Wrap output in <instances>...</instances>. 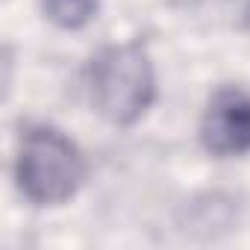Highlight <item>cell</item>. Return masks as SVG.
<instances>
[{
    "label": "cell",
    "mask_w": 250,
    "mask_h": 250,
    "mask_svg": "<svg viewBox=\"0 0 250 250\" xmlns=\"http://www.w3.org/2000/svg\"><path fill=\"white\" fill-rule=\"evenodd\" d=\"M15 177L30 203L59 206L80 191L85 180V162L65 133L47 124H36L21 136Z\"/></svg>",
    "instance_id": "cell-1"
},
{
    "label": "cell",
    "mask_w": 250,
    "mask_h": 250,
    "mask_svg": "<svg viewBox=\"0 0 250 250\" xmlns=\"http://www.w3.org/2000/svg\"><path fill=\"white\" fill-rule=\"evenodd\" d=\"M156 97V74L142 44L103 47L91 62L94 109L115 127H133Z\"/></svg>",
    "instance_id": "cell-2"
},
{
    "label": "cell",
    "mask_w": 250,
    "mask_h": 250,
    "mask_svg": "<svg viewBox=\"0 0 250 250\" xmlns=\"http://www.w3.org/2000/svg\"><path fill=\"white\" fill-rule=\"evenodd\" d=\"M200 142L212 156L250 153V94L241 88H221L203 112Z\"/></svg>",
    "instance_id": "cell-3"
},
{
    "label": "cell",
    "mask_w": 250,
    "mask_h": 250,
    "mask_svg": "<svg viewBox=\"0 0 250 250\" xmlns=\"http://www.w3.org/2000/svg\"><path fill=\"white\" fill-rule=\"evenodd\" d=\"M42 3H44L47 18L65 30L85 27L97 9V0H42Z\"/></svg>",
    "instance_id": "cell-4"
},
{
    "label": "cell",
    "mask_w": 250,
    "mask_h": 250,
    "mask_svg": "<svg viewBox=\"0 0 250 250\" xmlns=\"http://www.w3.org/2000/svg\"><path fill=\"white\" fill-rule=\"evenodd\" d=\"M244 15H247V24H250V3H247V12H244Z\"/></svg>",
    "instance_id": "cell-5"
}]
</instances>
